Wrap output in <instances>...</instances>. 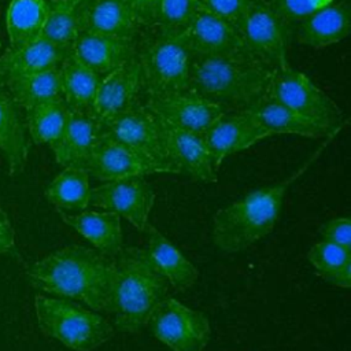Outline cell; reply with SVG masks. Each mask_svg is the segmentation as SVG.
Wrapping results in <instances>:
<instances>
[{
  "label": "cell",
  "instance_id": "4fadbf2b",
  "mask_svg": "<svg viewBox=\"0 0 351 351\" xmlns=\"http://www.w3.org/2000/svg\"><path fill=\"white\" fill-rule=\"evenodd\" d=\"M144 104L165 122L203 134L225 111L191 88L145 96Z\"/></svg>",
  "mask_w": 351,
  "mask_h": 351
},
{
  "label": "cell",
  "instance_id": "5bb4252c",
  "mask_svg": "<svg viewBox=\"0 0 351 351\" xmlns=\"http://www.w3.org/2000/svg\"><path fill=\"white\" fill-rule=\"evenodd\" d=\"M215 169L230 155L245 151L270 137L247 111H225L203 134Z\"/></svg>",
  "mask_w": 351,
  "mask_h": 351
},
{
  "label": "cell",
  "instance_id": "7a4b0ae2",
  "mask_svg": "<svg viewBox=\"0 0 351 351\" xmlns=\"http://www.w3.org/2000/svg\"><path fill=\"white\" fill-rule=\"evenodd\" d=\"M333 138H325L313 156L285 180L258 188L240 200L219 208L213 218L211 237L214 244L221 251L233 254L248 248L271 233L278 221L288 188L310 167Z\"/></svg>",
  "mask_w": 351,
  "mask_h": 351
},
{
  "label": "cell",
  "instance_id": "7402d4cb",
  "mask_svg": "<svg viewBox=\"0 0 351 351\" xmlns=\"http://www.w3.org/2000/svg\"><path fill=\"white\" fill-rule=\"evenodd\" d=\"M138 37L140 25L128 0H82L80 33Z\"/></svg>",
  "mask_w": 351,
  "mask_h": 351
},
{
  "label": "cell",
  "instance_id": "603a6c76",
  "mask_svg": "<svg viewBox=\"0 0 351 351\" xmlns=\"http://www.w3.org/2000/svg\"><path fill=\"white\" fill-rule=\"evenodd\" d=\"M244 111L250 112L269 136L296 134L308 138H328L339 133L300 115L267 95Z\"/></svg>",
  "mask_w": 351,
  "mask_h": 351
},
{
  "label": "cell",
  "instance_id": "d590c367",
  "mask_svg": "<svg viewBox=\"0 0 351 351\" xmlns=\"http://www.w3.org/2000/svg\"><path fill=\"white\" fill-rule=\"evenodd\" d=\"M250 0H197V5L239 27Z\"/></svg>",
  "mask_w": 351,
  "mask_h": 351
},
{
  "label": "cell",
  "instance_id": "7c38bea8",
  "mask_svg": "<svg viewBox=\"0 0 351 351\" xmlns=\"http://www.w3.org/2000/svg\"><path fill=\"white\" fill-rule=\"evenodd\" d=\"M155 202V192L144 177L107 181L92 188L89 206L112 211L144 232Z\"/></svg>",
  "mask_w": 351,
  "mask_h": 351
},
{
  "label": "cell",
  "instance_id": "6da1fadb",
  "mask_svg": "<svg viewBox=\"0 0 351 351\" xmlns=\"http://www.w3.org/2000/svg\"><path fill=\"white\" fill-rule=\"evenodd\" d=\"M29 284L48 295L82 302L111 314L117 284L115 258L95 248L70 244L36 261L26 270Z\"/></svg>",
  "mask_w": 351,
  "mask_h": 351
},
{
  "label": "cell",
  "instance_id": "f35d334b",
  "mask_svg": "<svg viewBox=\"0 0 351 351\" xmlns=\"http://www.w3.org/2000/svg\"><path fill=\"white\" fill-rule=\"evenodd\" d=\"M0 254L18 255L15 244V232L7 213L0 207Z\"/></svg>",
  "mask_w": 351,
  "mask_h": 351
},
{
  "label": "cell",
  "instance_id": "f546056e",
  "mask_svg": "<svg viewBox=\"0 0 351 351\" xmlns=\"http://www.w3.org/2000/svg\"><path fill=\"white\" fill-rule=\"evenodd\" d=\"M45 14V0H11L5 11L10 48L21 47L41 37Z\"/></svg>",
  "mask_w": 351,
  "mask_h": 351
},
{
  "label": "cell",
  "instance_id": "484cf974",
  "mask_svg": "<svg viewBox=\"0 0 351 351\" xmlns=\"http://www.w3.org/2000/svg\"><path fill=\"white\" fill-rule=\"evenodd\" d=\"M147 234V254L155 267L163 274L169 285L177 291L191 288L199 271L195 265L155 226L147 225L144 229Z\"/></svg>",
  "mask_w": 351,
  "mask_h": 351
},
{
  "label": "cell",
  "instance_id": "8d00e7d4",
  "mask_svg": "<svg viewBox=\"0 0 351 351\" xmlns=\"http://www.w3.org/2000/svg\"><path fill=\"white\" fill-rule=\"evenodd\" d=\"M324 241L351 250V222L348 217H335L324 222L318 229Z\"/></svg>",
  "mask_w": 351,
  "mask_h": 351
},
{
  "label": "cell",
  "instance_id": "8fae6325",
  "mask_svg": "<svg viewBox=\"0 0 351 351\" xmlns=\"http://www.w3.org/2000/svg\"><path fill=\"white\" fill-rule=\"evenodd\" d=\"M85 169L89 176L101 182L156 173L171 174L169 167L149 155L103 134H100Z\"/></svg>",
  "mask_w": 351,
  "mask_h": 351
},
{
  "label": "cell",
  "instance_id": "2e32d148",
  "mask_svg": "<svg viewBox=\"0 0 351 351\" xmlns=\"http://www.w3.org/2000/svg\"><path fill=\"white\" fill-rule=\"evenodd\" d=\"M159 121L163 132L166 155L169 162L177 170V174H185L193 181L215 182L217 169L202 134L173 126L160 118Z\"/></svg>",
  "mask_w": 351,
  "mask_h": 351
},
{
  "label": "cell",
  "instance_id": "277c9868",
  "mask_svg": "<svg viewBox=\"0 0 351 351\" xmlns=\"http://www.w3.org/2000/svg\"><path fill=\"white\" fill-rule=\"evenodd\" d=\"M117 284L112 302L115 329L138 332L167 296L169 282L140 247H122L115 256Z\"/></svg>",
  "mask_w": 351,
  "mask_h": 351
},
{
  "label": "cell",
  "instance_id": "ac0fdd59",
  "mask_svg": "<svg viewBox=\"0 0 351 351\" xmlns=\"http://www.w3.org/2000/svg\"><path fill=\"white\" fill-rule=\"evenodd\" d=\"M137 38L81 32L70 51L85 66L103 77L136 56Z\"/></svg>",
  "mask_w": 351,
  "mask_h": 351
},
{
  "label": "cell",
  "instance_id": "d6986e66",
  "mask_svg": "<svg viewBox=\"0 0 351 351\" xmlns=\"http://www.w3.org/2000/svg\"><path fill=\"white\" fill-rule=\"evenodd\" d=\"M350 32L351 4L348 0H339L313 12L292 29L299 44L315 49L343 41Z\"/></svg>",
  "mask_w": 351,
  "mask_h": 351
},
{
  "label": "cell",
  "instance_id": "3957f363",
  "mask_svg": "<svg viewBox=\"0 0 351 351\" xmlns=\"http://www.w3.org/2000/svg\"><path fill=\"white\" fill-rule=\"evenodd\" d=\"M273 70L250 56L193 55L188 88L223 111H244L266 96Z\"/></svg>",
  "mask_w": 351,
  "mask_h": 351
},
{
  "label": "cell",
  "instance_id": "e575fe53",
  "mask_svg": "<svg viewBox=\"0 0 351 351\" xmlns=\"http://www.w3.org/2000/svg\"><path fill=\"white\" fill-rule=\"evenodd\" d=\"M197 7V0H160L158 25L184 29Z\"/></svg>",
  "mask_w": 351,
  "mask_h": 351
},
{
  "label": "cell",
  "instance_id": "d6a6232c",
  "mask_svg": "<svg viewBox=\"0 0 351 351\" xmlns=\"http://www.w3.org/2000/svg\"><path fill=\"white\" fill-rule=\"evenodd\" d=\"M25 117L29 138L34 144H53L62 134L70 108L60 100L38 104L27 111Z\"/></svg>",
  "mask_w": 351,
  "mask_h": 351
},
{
  "label": "cell",
  "instance_id": "f1b7e54d",
  "mask_svg": "<svg viewBox=\"0 0 351 351\" xmlns=\"http://www.w3.org/2000/svg\"><path fill=\"white\" fill-rule=\"evenodd\" d=\"M19 108L25 111L62 99L59 67L22 75L3 84Z\"/></svg>",
  "mask_w": 351,
  "mask_h": 351
},
{
  "label": "cell",
  "instance_id": "5b68a950",
  "mask_svg": "<svg viewBox=\"0 0 351 351\" xmlns=\"http://www.w3.org/2000/svg\"><path fill=\"white\" fill-rule=\"evenodd\" d=\"M137 38L136 59L141 70L145 96L163 95L188 88L192 51L182 29L163 26L148 27Z\"/></svg>",
  "mask_w": 351,
  "mask_h": 351
},
{
  "label": "cell",
  "instance_id": "4316f807",
  "mask_svg": "<svg viewBox=\"0 0 351 351\" xmlns=\"http://www.w3.org/2000/svg\"><path fill=\"white\" fill-rule=\"evenodd\" d=\"M62 99L71 111L92 114L101 77L78 60L71 51L59 66Z\"/></svg>",
  "mask_w": 351,
  "mask_h": 351
},
{
  "label": "cell",
  "instance_id": "30bf717a",
  "mask_svg": "<svg viewBox=\"0 0 351 351\" xmlns=\"http://www.w3.org/2000/svg\"><path fill=\"white\" fill-rule=\"evenodd\" d=\"M100 134L112 137L149 155L169 167L171 174H177L166 155L160 121L141 100H137L117 117L100 122Z\"/></svg>",
  "mask_w": 351,
  "mask_h": 351
},
{
  "label": "cell",
  "instance_id": "44dd1931",
  "mask_svg": "<svg viewBox=\"0 0 351 351\" xmlns=\"http://www.w3.org/2000/svg\"><path fill=\"white\" fill-rule=\"evenodd\" d=\"M70 49L38 37L21 47L8 48L0 56V82L60 66Z\"/></svg>",
  "mask_w": 351,
  "mask_h": 351
},
{
  "label": "cell",
  "instance_id": "ffe728a7",
  "mask_svg": "<svg viewBox=\"0 0 351 351\" xmlns=\"http://www.w3.org/2000/svg\"><path fill=\"white\" fill-rule=\"evenodd\" d=\"M100 137V122L93 114L71 111L59 138L51 144L58 165L86 167Z\"/></svg>",
  "mask_w": 351,
  "mask_h": 351
},
{
  "label": "cell",
  "instance_id": "74e56055",
  "mask_svg": "<svg viewBox=\"0 0 351 351\" xmlns=\"http://www.w3.org/2000/svg\"><path fill=\"white\" fill-rule=\"evenodd\" d=\"M140 27H154L159 21L160 0H128Z\"/></svg>",
  "mask_w": 351,
  "mask_h": 351
},
{
  "label": "cell",
  "instance_id": "4dcf8cb0",
  "mask_svg": "<svg viewBox=\"0 0 351 351\" xmlns=\"http://www.w3.org/2000/svg\"><path fill=\"white\" fill-rule=\"evenodd\" d=\"M307 261L325 282L344 289L351 287V250L322 240L308 250Z\"/></svg>",
  "mask_w": 351,
  "mask_h": 351
},
{
  "label": "cell",
  "instance_id": "83f0119b",
  "mask_svg": "<svg viewBox=\"0 0 351 351\" xmlns=\"http://www.w3.org/2000/svg\"><path fill=\"white\" fill-rule=\"evenodd\" d=\"M89 173L85 167L67 166L47 185L45 197L58 213L85 211L90 202Z\"/></svg>",
  "mask_w": 351,
  "mask_h": 351
},
{
  "label": "cell",
  "instance_id": "9a60e30c",
  "mask_svg": "<svg viewBox=\"0 0 351 351\" xmlns=\"http://www.w3.org/2000/svg\"><path fill=\"white\" fill-rule=\"evenodd\" d=\"M182 32L193 55L248 56L239 30L199 5Z\"/></svg>",
  "mask_w": 351,
  "mask_h": 351
},
{
  "label": "cell",
  "instance_id": "d4e9b609",
  "mask_svg": "<svg viewBox=\"0 0 351 351\" xmlns=\"http://www.w3.org/2000/svg\"><path fill=\"white\" fill-rule=\"evenodd\" d=\"M62 221L86 239L99 252L115 258L122 250L121 217L112 211H81L77 214L59 213Z\"/></svg>",
  "mask_w": 351,
  "mask_h": 351
},
{
  "label": "cell",
  "instance_id": "52a82bcc",
  "mask_svg": "<svg viewBox=\"0 0 351 351\" xmlns=\"http://www.w3.org/2000/svg\"><path fill=\"white\" fill-rule=\"evenodd\" d=\"M266 95L332 132H341L347 123L341 108L304 73L291 66L273 71Z\"/></svg>",
  "mask_w": 351,
  "mask_h": 351
},
{
  "label": "cell",
  "instance_id": "836d02e7",
  "mask_svg": "<svg viewBox=\"0 0 351 351\" xmlns=\"http://www.w3.org/2000/svg\"><path fill=\"white\" fill-rule=\"evenodd\" d=\"M339 0H269L274 12L291 27L313 12Z\"/></svg>",
  "mask_w": 351,
  "mask_h": 351
},
{
  "label": "cell",
  "instance_id": "1f68e13d",
  "mask_svg": "<svg viewBox=\"0 0 351 351\" xmlns=\"http://www.w3.org/2000/svg\"><path fill=\"white\" fill-rule=\"evenodd\" d=\"M45 4L47 14L41 37L70 49L80 34L82 0H45Z\"/></svg>",
  "mask_w": 351,
  "mask_h": 351
},
{
  "label": "cell",
  "instance_id": "cb8c5ba5",
  "mask_svg": "<svg viewBox=\"0 0 351 351\" xmlns=\"http://www.w3.org/2000/svg\"><path fill=\"white\" fill-rule=\"evenodd\" d=\"M0 152L7 163L8 174L18 176L27 160L29 134L19 107L0 82Z\"/></svg>",
  "mask_w": 351,
  "mask_h": 351
},
{
  "label": "cell",
  "instance_id": "8992f818",
  "mask_svg": "<svg viewBox=\"0 0 351 351\" xmlns=\"http://www.w3.org/2000/svg\"><path fill=\"white\" fill-rule=\"evenodd\" d=\"M34 313L41 332L73 351H93L115 333L108 319L70 299L36 295Z\"/></svg>",
  "mask_w": 351,
  "mask_h": 351
},
{
  "label": "cell",
  "instance_id": "ba28073f",
  "mask_svg": "<svg viewBox=\"0 0 351 351\" xmlns=\"http://www.w3.org/2000/svg\"><path fill=\"white\" fill-rule=\"evenodd\" d=\"M237 30L250 58L273 71L289 66L292 29L274 12L269 0H250Z\"/></svg>",
  "mask_w": 351,
  "mask_h": 351
},
{
  "label": "cell",
  "instance_id": "e0dca14e",
  "mask_svg": "<svg viewBox=\"0 0 351 351\" xmlns=\"http://www.w3.org/2000/svg\"><path fill=\"white\" fill-rule=\"evenodd\" d=\"M141 90V70L134 56L101 77L96 90L92 114L99 122L108 121L140 100Z\"/></svg>",
  "mask_w": 351,
  "mask_h": 351
},
{
  "label": "cell",
  "instance_id": "9c48e42d",
  "mask_svg": "<svg viewBox=\"0 0 351 351\" xmlns=\"http://www.w3.org/2000/svg\"><path fill=\"white\" fill-rule=\"evenodd\" d=\"M147 325L171 351H203L211 335L210 321L202 311L169 296L156 306Z\"/></svg>",
  "mask_w": 351,
  "mask_h": 351
}]
</instances>
